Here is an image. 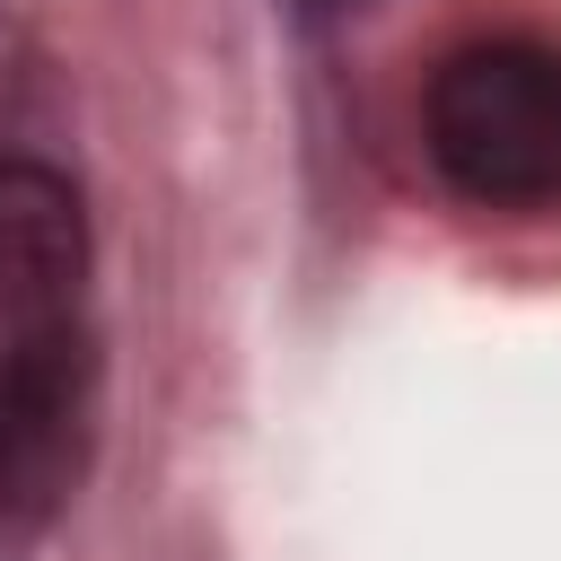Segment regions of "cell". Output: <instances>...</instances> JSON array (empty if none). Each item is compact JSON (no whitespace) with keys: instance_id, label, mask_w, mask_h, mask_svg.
<instances>
[{"instance_id":"7a4b0ae2","label":"cell","mask_w":561,"mask_h":561,"mask_svg":"<svg viewBox=\"0 0 561 561\" xmlns=\"http://www.w3.org/2000/svg\"><path fill=\"white\" fill-rule=\"evenodd\" d=\"M88 342L79 324L0 333V517H44L79 473Z\"/></svg>"},{"instance_id":"277c9868","label":"cell","mask_w":561,"mask_h":561,"mask_svg":"<svg viewBox=\"0 0 561 561\" xmlns=\"http://www.w3.org/2000/svg\"><path fill=\"white\" fill-rule=\"evenodd\" d=\"M0 61H9V18H0Z\"/></svg>"},{"instance_id":"5b68a950","label":"cell","mask_w":561,"mask_h":561,"mask_svg":"<svg viewBox=\"0 0 561 561\" xmlns=\"http://www.w3.org/2000/svg\"><path fill=\"white\" fill-rule=\"evenodd\" d=\"M316 9H333V0H316Z\"/></svg>"},{"instance_id":"6da1fadb","label":"cell","mask_w":561,"mask_h":561,"mask_svg":"<svg viewBox=\"0 0 561 561\" xmlns=\"http://www.w3.org/2000/svg\"><path fill=\"white\" fill-rule=\"evenodd\" d=\"M421 149L473 210L561 202V44L473 35L421 88Z\"/></svg>"},{"instance_id":"3957f363","label":"cell","mask_w":561,"mask_h":561,"mask_svg":"<svg viewBox=\"0 0 561 561\" xmlns=\"http://www.w3.org/2000/svg\"><path fill=\"white\" fill-rule=\"evenodd\" d=\"M88 210L79 184L44 158H0V333L79 324Z\"/></svg>"}]
</instances>
